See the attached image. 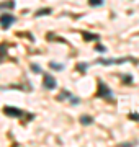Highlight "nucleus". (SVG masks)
Wrapping results in <instances>:
<instances>
[{
    "label": "nucleus",
    "mask_w": 139,
    "mask_h": 147,
    "mask_svg": "<svg viewBox=\"0 0 139 147\" xmlns=\"http://www.w3.org/2000/svg\"><path fill=\"white\" fill-rule=\"evenodd\" d=\"M96 96L98 98H103V100H108V101H113V92L110 90L105 82L98 80V92H96Z\"/></svg>",
    "instance_id": "1"
},
{
    "label": "nucleus",
    "mask_w": 139,
    "mask_h": 147,
    "mask_svg": "<svg viewBox=\"0 0 139 147\" xmlns=\"http://www.w3.org/2000/svg\"><path fill=\"white\" fill-rule=\"evenodd\" d=\"M31 70L33 72H36V74H43V69L39 67L38 64H31Z\"/></svg>",
    "instance_id": "14"
},
{
    "label": "nucleus",
    "mask_w": 139,
    "mask_h": 147,
    "mask_svg": "<svg viewBox=\"0 0 139 147\" xmlns=\"http://www.w3.org/2000/svg\"><path fill=\"white\" fill-rule=\"evenodd\" d=\"M129 57H123V59H96V64H103V65H111V64H124L128 62Z\"/></svg>",
    "instance_id": "5"
},
{
    "label": "nucleus",
    "mask_w": 139,
    "mask_h": 147,
    "mask_svg": "<svg viewBox=\"0 0 139 147\" xmlns=\"http://www.w3.org/2000/svg\"><path fill=\"white\" fill-rule=\"evenodd\" d=\"M77 69H79L80 72H85V70H87V64H79V65H77Z\"/></svg>",
    "instance_id": "16"
},
{
    "label": "nucleus",
    "mask_w": 139,
    "mask_h": 147,
    "mask_svg": "<svg viewBox=\"0 0 139 147\" xmlns=\"http://www.w3.org/2000/svg\"><path fill=\"white\" fill-rule=\"evenodd\" d=\"M90 7H103L105 5V0H88Z\"/></svg>",
    "instance_id": "11"
},
{
    "label": "nucleus",
    "mask_w": 139,
    "mask_h": 147,
    "mask_svg": "<svg viewBox=\"0 0 139 147\" xmlns=\"http://www.w3.org/2000/svg\"><path fill=\"white\" fill-rule=\"evenodd\" d=\"M82 36H84V39H85V41H90V39L98 41V39H100V34H92V33H87V31L82 33Z\"/></svg>",
    "instance_id": "8"
},
{
    "label": "nucleus",
    "mask_w": 139,
    "mask_h": 147,
    "mask_svg": "<svg viewBox=\"0 0 139 147\" xmlns=\"http://www.w3.org/2000/svg\"><path fill=\"white\" fill-rule=\"evenodd\" d=\"M121 79H123V84H133V77H131V75H126V74H124V75H121Z\"/></svg>",
    "instance_id": "13"
},
{
    "label": "nucleus",
    "mask_w": 139,
    "mask_h": 147,
    "mask_svg": "<svg viewBox=\"0 0 139 147\" xmlns=\"http://www.w3.org/2000/svg\"><path fill=\"white\" fill-rule=\"evenodd\" d=\"M15 21H16V18L11 15V13H3V15H0V26L3 28V30H8Z\"/></svg>",
    "instance_id": "2"
},
{
    "label": "nucleus",
    "mask_w": 139,
    "mask_h": 147,
    "mask_svg": "<svg viewBox=\"0 0 139 147\" xmlns=\"http://www.w3.org/2000/svg\"><path fill=\"white\" fill-rule=\"evenodd\" d=\"M5 54H7V44L3 42V44H0V62L5 59Z\"/></svg>",
    "instance_id": "10"
},
{
    "label": "nucleus",
    "mask_w": 139,
    "mask_h": 147,
    "mask_svg": "<svg viewBox=\"0 0 139 147\" xmlns=\"http://www.w3.org/2000/svg\"><path fill=\"white\" fill-rule=\"evenodd\" d=\"M70 103H72V105H79L80 100H79V98H75V96H70Z\"/></svg>",
    "instance_id": "17"
},
{
    "label": "nucleus",
    "mask_w": 139,
    "mask_h": 147,
    "mask_svg": "<svg viewBox=\"0 0 139 147\" xmlns=\"http://www.w3.org/2000/svg\"><path fill=\"white\" fill-rule=\"evenodd\" d=\"M129 118H131V119H134V121H139V115H138V113H131V115H129Z\"/></svg>",
    "instance_id": "18"
},
{
    "label": "nucleus",
    "mask_w": 139,
    "mask_h": 147,
    "mask_svg": "<svg viewBox=\"0 0 139 147\" xmlns=\"http://www.w3.org/2000/svg\"><path fill=\"white\" fill-rule=\"evenodd\" d=\"M93 123V118L88 115H82L80 116V124H84V126H88V124H92Z\"/></svg>",
    "instance_id": "7"
},
{
    "label": "nucleus",
    "mask_w": 139,
    "mask_h": 147,
    "mask_svg": "<svg viewBox=\"0 0 139 147\" xmlns=\"http://www.w3.org/2000/svg\"><path fill=\"white\" fill-rule=\"evenodd\" d=\"M15 0H7L3 3H0V10H3V8H8V10H13L15 8Z\"/></svg>",
    "instance_id": "6"
},
{
    "label": "nucleus",
    "mask_w": 139,
    "mask_h": 147,
    "mask_svg": "<svg viewBox=\"0 0 139 147\" xmlns=\"http://www.w3.org/2000/svg\"><path fill=\"white\" fill-rule=\"evenodd\" d=\"M96 51H100V53H105V51H107V47H105V46H100V44H98V46H96Z\"/></svg>",
    "instance_id": "19"
},
{
    "label": "nucleus",
    "mask_w": 139,
    "mask_h": 147,
    "mask_svg": "<svg viewBox=\"0 0 139 147\" xmlns=\"http://www.w3.org/2000/svg\"><path fill=\"white\" fill-rule=\"evenodd\" d=\"M70 96H72V95H70L69 92H67V90H64V92H62V95L59 96V100H64V98H70Z\"/></svg>",
    "instance_id": "15"
},
{
    "label": "nucleus",
    "mask_w": 139,
    "mask_h": 147,
    "mask_svg": "<svg viewBox=\"0 0 139 147\" xmlns=\"http://www.w3.org/2000/svg\"><path fill=\"white\" fill-rule=\"evenodd\" d=\"M3 113L7 116H10V118H23V116H26V113L23 110H18L15 106H5L3 108Z\"/></svg>",
    "instance_id": "3"
},
{
    "label": "nucleus",
    "mask_w": 139,
    "mask_h": 147,
    "mask_svg": "<svg viewBox=\"0 0 139 147\" xmlns=\"http://www.w3.org/2000/svg\"><path fill=\"white\" fill-rule=\"evenodd\" d=\"M43 87H44L46 90H56V87H57V82H56V79H54L53 75H49V74H44Z\"/></svg>",
    "instance_id": "4"
},
{
    "label": "nucleus",
    "mask_w": 139,
    "mask_h": 147,
    "mask_svg": "<svg viewBox=\"0 0 139 147\" xmlns=\"http://www.w3.org/2000/svg\"><path fill=\"white\" fill-rule=\"evenodd\" d=\"M51 13H53L51 8H41V10L36 11V16H44V15H51Z\"/></svg>",
    "instance_id": "9"
},
{
    "label": "nucleus",
    "mask_w": 139,
    "mask_h": 147,
    "mask_svg": "<svg viewBox=\"0 0 139 147\" xmlns=\"http://www.w3.org/2000/svg\"><path fill=\"white\" fill-rule=\"evenodd\" d=\"M49 67H51V69H54V70H62V69H64V64L51 62V64H49Z\"/></svg>",
    "instance_id": "12"
}]
</instances>
